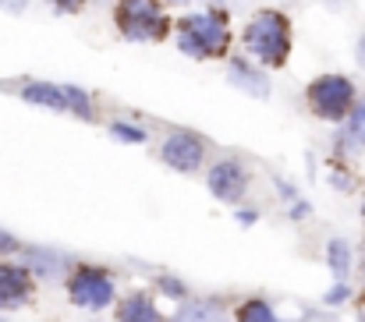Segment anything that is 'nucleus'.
I'll return each instance as SVG.
<instances>
[{"mask_svg": "<svg viewBox=\"0 0 365 322\" xmlns=\"http://www.w3.org/2000/svg\"><path fill=\"white\" fill-rule=\"evenodd\" d=\"M231 46V28L220 11H195L178 21V50L192 61L224 57Z\"/></svg>", "mask_w": 365, "mask_h": 322, "instance_id": "f03ea898", "label": "nucleus"}, {"mask_svg": "<svg viewBox=\"0 0 365 322\" xmlns=\"http://www.w3.org/2000/svg\"><path fill=\"white\" fill-rule=\"evenodd\" d=\"M93 322H100V319H93Z\"/></svg>", "mask_w": 365, "mask_h": 322, "instance_id": "7c9ffc66", "label": "nucleus"}, {"mask_svg": "<svg viewBox=\"0 0 365 322\" xmlns=\"http://www.w3.org/2000/svg\"><path fill=\"white\" fill-rule=\"evenodd\" d=\"M21 100L29 107H43V110H53V113H64V93L61 85L53 82H25L21 85Z\"/></svg>", "mask_w": 365, "mask_h": 322, "instance_id": "9d476101", "label": "nucleus"}, {"mask_svg": "<svg viewBox=\"0 0 365 322\" xmlns=\"http://www.w3.org/2000/svg\"><path fill=\"white\" fill-rule=\"evenodd\" d=\"M118 322H163V316H160V308L153 305V298H149V294L135 291V294H128V298L121 301V308H118Z\"/></svg>", "mask_w": 365, "mask_h": 322, "instance_id": "9b49d317", "label": "nucleus"}, {"mask_svg": "<svg viewBox=\"0 0 365 322\" xmlns=\"http://www.w3.org/2000/svg\"><path fill=\"white\" fill-rule=\"evenodd\" d=\"M50 4H53L61 14H78V11L86 7V0H50Z\"/></svg>", "mask_w": 365, "mask_h": 322, "instance_id": "4be33fe9", "label": "nucleus"}, {"mask_svg": "<svg viewBox=\"0 0 365 322\" xmlns=\"http://www.w3.org/2000/svg\"><path fill=\"white\" fill-rule=\"evenodd\" d=\"M29 7V0H0V11H7V14H21Z\"/></svg>", "mask_w": 365, "mask_h": 322, "instance_id": "5701e85b", "label": "nucleus"}, {"mask_svg": "<svg viewBox=\"0 0 365 322\" xmlns=\"http://www.w3.org/2000/svg\"><path fill=\"white\" fill-rule=\"evenodd\" d=\"M68 298L75 308H86V312H103L114 305L118 298V284L107 269L100 266H75L71 276H68Z\"/></svg>", "mask_w": 365, "mask_h": 322, "instance_id": "20e7f679", "label": "nucleus"}, {"mask_svg": "<svg viewBox=\"0 0 365 322\" xmlns=\"http://www.w3.org/2000/svg\"><path fill=\"white\" fill-rule=\"evenodd\" d=\"M206 188L213 199L220 202H242L245 192H248V170H245L242 160H217L206 174Z\"/></svg>", "mask_w": 365, "mask_h": 322, "instance_id": "0eeeda50", "label": "nucleus"}, {"mask_svg": "<svg viewBox=\"0 0 365 322\" xmlns=\"http://www.w3.org/2000/svg\"><path fill=\"white\" fill-rule=\"evenodd\" d=\"M170 322H227V316L213 301H188Z\"/></svg>", "mask_w": 365, "mask_h": 322, "instance_id": "dca6fc26", "label": "nucleus"}, {"mask_svg": "<svg viewBox=\"0 0 365 322\" xmlns=\"http://www.w3.org/2000/svg\"><path fill=\"white\" fill-rule=\"evenodd\" d=\"M235 219H238L242 227H252V223H259V213H255V209H235Z\"/></svg>", "mask_w": 365, "mask_h": 322, "instance_id": "b1692460", "label": "nucleus"}, {"mask_svg": "<svg viewBox=\"0 0 365 322\" xmlns=\"http://www.w3.org/2000/svg\"><path fill=\"white\" fill-rule=\"evenodd\" d=\"M341 145H344V149H365V96L355 100V107H351L348 120H344Z\"/></svg>", "mask_w": 365, "mask_h": 322, "instance_id": "4468645a", "label": "nucleus"}, {"mask_svg": "<svg viewBox=\"0 0 365 322\" xmlns=\"http://www.w3.org/2000/svg\"><path fill=\"white\" fill-rule=\"evenodd\" d=\"M0 322H11V319H4V316H0Z\"/></svg>", "mask_w": 365, "mask_h": 322, "instance_id": "c85d7f7f", "label": "nucleus"}, {"mask_svg": "<svg viewBox=\"0 0 365 322\" xmlns=\"http://www.w3.org/2000/svg\"><path fill=\"white\" fill-rule=\"evenodd\" d=\"M32 276H46V280H53V276H61V269L68 266L64 262V255H57V251H50V248H25V262H21Z\"/></svg>", "mask_w": 365, "mask_h": 322, "instance_id": "f8f14e48", "label": "nucleus"}, {"mask_svg": "<svg viewBox=\"0 0 365 322\" xmlns=\"http://www.w3.org/2000/svg\"><path fill=\"white\" fill-rule=\"evenodd\" d=\"M242 43L245 53L252 61H259L262 68H284L287 57H291V21H287V14H280L273 7L255 11L245 21Z\"/></svg>", "mask_w": 365, "mask_h": 322, "instance_id": "f257e3e1", "label": "nucleus"}, {"mask_svg": "<svg viewBox=\"0 0 365 322\" xmlns=\"http://www.w3.org/2000/svg\"><path fill=\"white\" fill-rule=\"evenodd\" d=\"M348 298H351V287H348L344 280H337V284H334V287L327 291V298H323V301H327L330 308H337V305H344Z\"/></svg>", "mask_w": 365, "mask_h": 322, "instance_id": "aec40b11", "label": "nucleus"}, {"mask_svg": "<svg viewBox=\"0 0 365 322\" xmlns=\"http://www.w3.org/2000/svg\"><path fill=\"white\" fill-rule=\"evenodd\" d=\"M355 64L365 71V28L359 32V39H355Z\"/></svg>", "mask_w": 365, "mask_h": 322, "instance_id": "393cba45", "label": "nucleus"}, {"mask_svg": "<svg viewBox=\"0 0 365 322\" xmlns=\"http://www.w3.org/2000/svg\"><path fill=\"white\" fill-rule=\"evenodd\" d=\"M118 28L131 43H160L167 36V18L160 11V0H121Z\"/></svg>", "mask_w": 365, "mask_h": 322, "instance_id": "39448f33", "label": "nucleus"}, {"mask_svg": "<svg viewBox=\"0 0 365 322\" xmlns=\"http://www.w3.org/2000/svg\"><path fill=\"white\" fill-rule=\"evenodd\" d=\"M305 100H309V110H312L319 120H327V124H344L351 107H355V100H359V89H355V82H351L348 75H337V71H334V75H319V78L309 85Z\"/></svg>", "mask_w": 365, "mask_h": 322, "instance_id": "7ed1b4c3", "label": "nucleus"}, {"mask_svg": "<svg viewBox=\"0 0 365 322\" xmlns=\"http://www.w3.org/2000/svg\"><path fill=\"white\" fill-rule=\"evenodd\" d=\"M235 322H280V316H277V308H273L269 301H262V298H248L242 308L235 312Z\"/></svg>", "mask_w": 365, "mask_h": 322, "instance_id": "f3484780", "label": "nucleus"}, {"mask_svg": "<svg viewBox=\"0 0 365 322\" xmlns=\"http://www.w3.org/2000/svg\"><path fill=\"white\" fill-rule=\"evenodd\" d=\"M362 219H365V202H362Z\"/></svg>", "mask_w": 365, "mask_h": 322, "instance_id": "cd10ccee", "label": "nucleus"}, {"mask_svg": "<svg viewBox=\"0 0 365 322\" xmlns=\"http://www.w3.org/2000/svg\"><path fill=\"white\" fill-rule=\"evenodd\" d=\"M61 93H64V113H75L78 120H96L93 96L82 85H61Z\"/></svg>", "mask_w": 365, "mask_h": 322, "instance_id": "2eb2a0df", "label": "nucleus"}, {"mask_svg": "<svg viewBox=\"0 0 365 322\" xmlns=\"http://www.w3.org/2000/svg\"><path fill=\"white\" fill-rule=\"evenodd\" d=\"M362 269H365V259H362Z\"/></svg>", "mask_w": 365, "mask_h": 322, "instance_id": "c756f323", "label": "nucleus"}, {"mask_svg": "<svg viewBox=\"0 0 365 322\" xmlns=\"http://www.w3.org/2000/svg\"><path fill=\"white\" fill-rule=\"evenodd\" d=\"M302 216H309V206H305L302 199H294V206H291V219H302Z\"/></svg>", "mask_w": 365, "mask_h": 322, "instance_id": "a878e982", "label": "nucleus"}, {"mask_svg": "<svg viewBox=\"0 0 365 322\" xmlns=\"http://www.w3.org/2000/svg\"><path fill=\"white\" fill-rule=\"evenodd\" d=\"M359 322H365V312H362V316H359Z\"/></svg>", "mask_w": 365, "mask_h": 322, "instance_id": "bb28decb", "label": "nucleus"}, {"mask_svg": "<svg viewBox=\"0 0 365 322\" xmlns=\"http://www.w3.org/2000/svg\"><path fill=\"white\" fill-rule=\"evenodd\" d=\"M227 82H231L235 89H242L245 96H252V100H266V96H269L266 68L252 64L248 57H235V61L227 64Z\"/></svg>", "mask_w": 365, "mask_h": 322, "instance_id": "1a4fd4ad", "label": "nucleus"}, {"mask_svg": "<svg viewBox=\"0 0 365 322\" xmlns=\"http://www.w3.org/2000/svg\"><path fill=\"white\" fill-rule=\"evenodd\" d=\"M351 266H355V248H351V241H348V237H330V241H327V269H330L337 280H344V276L351 273Z\"/></svg>", "mask_w": 365, "mask_h": 322, "instance_id": "ddd939ff", "label": "nucleus"}, {"mask_svg": "<svg viewBox=\"0 0 365 322\" xmlns=\"http://www.w3.org/2000/svg\"><path fill=\"white\" fill-rule=\"evenodd\" d=\"M160 160L178 174H195L206 163V138L195 131H170L160 142Z\"/></svg>", "mask_w": 365, "mask_h": 322, "instance_id": "423d86ee", "label": "nucleus"}, {"mask_svg": "<svg viewBox=\"0 0 365 322\" xmlns=\"http://www.w3.org/2000/svg\"><path fill=\"white\" fill-rule=\"evenodd\" d=\"M14 251H21V241H18L11 230L0 227V255H14Z\"/></svg>", "mask_w": 365, "mask_h": 322, "instance_id": "412c9836", "label": "nucleus"}, {"mask_svg": "<svg viewBox=\"0 0 365 322\" xmlns=\"http://www.w3.org/2000/svg\"><path fill=\"white\" fill-rule=\"evenodd\" d=\"M156 291H160L163 298H170V301H188V287H185V280H178V276H160V280H156Z\"/></svg>", "mask_w": 365, "mask_h": 322, "instance_id": "6ab92c4d", "label": "nucleus"}, {"mask_svg": "<svg viewBox=\"0 0 365 322\" xmlns=\"http://www.w3.org/2000/svg\"><path fill=\"white\" fill-rule=\"evenodd\" d=\"M32 291H36V276L21 262H0V312L25 305Z\"/></svg>", "mask_w": 365, "mask_h": 322, "instance_id": "6e6552de", "label": "nucleus"}, {"mask_svg": "<svg viewBox=\"0 0 365 322\" xmlns=\"http://www.w3.org/2000/svg\"><path fill=\"white\" fill-rule=\"evenodd\" d=\"M110 135L124 142V145H142L145 138H149V131L142 128V124H135V120H114L110 124Z\"/></svg>", "mask_w": 365, "mask_h": 322, "instance_id": "a211bd4d", "label": "nucleus"}]
</instances>
